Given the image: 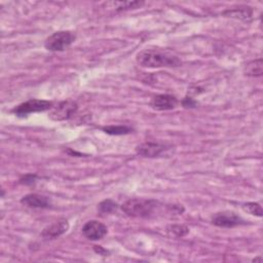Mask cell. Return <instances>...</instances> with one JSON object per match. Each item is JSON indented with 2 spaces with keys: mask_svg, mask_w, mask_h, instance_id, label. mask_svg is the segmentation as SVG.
I'll use <instances>...</instances> for the list:
<instances>
[{
  "mask_svg": "<svg viewBox=\"0 0 263 263\" xmlns=\"http://www.w3.org/2000/svg\"><path fill=\"white\" fill-rule=\"evenodd\" d=\"M143 5L144 3L140 2H110L104 4V7L107 9H114L116 12H121L124 10L137 9Z\"/></svg>",
  "mask_w": 263,
  "mask_h": 263,
  "instance_id": "cell-12",
  "label": "cell"
},
{
  "mask_svg": "<svg viewBox=\"0 0 263 263\" xmlns=\"http://www.w3.org/2000/svg\"><path fill=\"white\" fill-rule=\"evenodd\" d=\"M212 223L218 227L232 228L238 225L246 224V221L233 212H221L217 213L212 218Z\"/></svg>",
  "mask_w": 263,
  "mask_h": 263,
  "instance_id": "cell-6",
  "label": "cell"
},
{
  "mask_svg": "<svg viewBox=\"0 0 263 263\" xmlns=\"http://www.w3.org/2000/svg\"><path fill=\"white\" fill-rule=\"evenodd\" d=\"M76 36L70 31H59L52 34L45 40V47L51 52H63L75 40Z\"/></svg>",
  "mask_w": 263,
  "mask_h": 263,
  "instance_id": "cell-3",
  "label": "cell"
},
{
  "mask_svg": "<svg viewBox=\"0 0 263 263\" xmlns=\"http://www.w3.org/2000/svg\"><path fill=\"white\" fill-rule=\"evenodd\" d=\"M36 178H37L36 175H26V176L21 178L20 182L22 184H25V185H31V184H33L35 182Z\"/></svg>",
  "mask_w": 263,
  "mask_h": 263,
  "instance_id": "cell-19",
  "label": "cell"
},
{
  "mask_svg": "<svg viewBox=\"0 0 263 263\" xmlns=\"http://www.w3.org/2000/svg\"><path fill=\"white\" fill-rule=\"evenodd\" d=\"M243 209L251 215L261 217L262 216V208L258 203H247L243 205Z\"/></svg>",
  "mask_w": 263,
  "mask_h": 263,
  "instance_id": "cell-16",
  "label": "cell"
},
{
  "mask_svg": "<svg viewBox=\"0 0 263 263\" xmlns=\"http://www.w3.org/2000/svg\"><path fill=\"white\" fill-rule=\"evenodd\" d=\"M99 211L101 212V213H112V212H114V211H116V209H117V204L116 203H114L113 201H111V200H105V201H103L102 203H100V205H99Z\"/></svg>",
  "mask_w": 263,
  "mask_h": 263,
  "instance_id": "cell-17",
  "label": "cell"
},
{
  "mask_svg": "<svg viewBox=\"0 0 263 263\" xmlns=\"http://www.w3.org/2000/svg\"><path fill=\"white\" fill-rule=\"evenodd\" d=\"M261 260H262L261 258H255V259H253V261H255V262H256V261H261Z\"/></svg>",
  "mask_w": 263,
  "mask_h": 263,
  "instance_id": "cell-21",
  "label": "cell"
},
{
  "mask_svg": "<svg viewBox=\"0 0 263 263\" xmlns=\"http://www.w3.org/2000/svg\"><path fill=\"white\" fill-rule=\"evenodd\" d=\"M197 102L193 99V98H188V97H186L183 101H182V105L184 106V107H186V108H195L196 106H197Z\"/></svg>",
  "mask_w": 263,
  "mask_h": 263,
  "instance_id": "cell-20",
  "label": "cell"
},
{
  "mask_svg": "<svg viewBox=\"0 0 263 263\" xmlns=\"http://www.w3.org/2000/svg\"><path fill=\"white\" fill-rule=\"evenodd\" d=\"M53 108V103L46 100H37V99H32L29 101H26L19 106L15 107L13 109V112L17 116H26L31 113H36V112H43L46 110H51Z\"/></svg>",
  "mask_w": 263,
  "mask_h": 263,
  "instance_id": "cell-4",
  "label": "cell"
},
{
  "mask_svg": "<svg viewBox=\"0 0 263 263\" xmlns=\"http://www.w3.org/2000/svg\"><path fill=\"white\" fill-rule=\"evenodd\" d=\"M171 231L177 236H184L188 233L189 229L185 225H173L171 226Z\"/></svg>",
  "mask_w": 263,
  "mask_h": 263,
  "instance_id": "cell-18",
  "label": "cell"
},
{
  "mask_svg": "<svg viewBox=\"0 0 263 263\" xmlns=\"http://www.w3.org/2000/svg\"><path fill=\"white\" fill-rule=\"evenodd\" d=\"M137 62L146 68L178 67L182 64L177 56L159 50H144L140 52L137 55Z\"/></svg>",
  "mask_w": 263,
  "mask_h": 263,
  "instance_id": "cell-1",
  "label": "cell"
},
{
  "mask_svg": "<svg viewBox=\"0 0 263 263\" xmlns=\"http://www.w3.org/2000/svg\"><path fill=\"white\" fill-rule=\"evenodd\" d=\"M77 103L72 100L60 102L58 105L53 106L50 112V118L56 122L69 119L77 110Z\"/></svg>",
  "mask_w": 263,
  "mask_h": 263,
  "instance_id": "cell-5",
  "label": "cell"
},
{
  "mask_svg": "<svg viewBox=\"0 0 263 263\" xmlns=\"http://www.w3.org/2000/svg\"><path fill=\"white\" fill-rule=\"evenodd\" d=\"M263 66H262V59L254 60L250 63H248L245 67V74L250 77H258L262 75Z\"/></svg>",
  "mask_w": 263,
  "mask_h": 263,
  "instance_id": "cell-13",
  "label": "cell"
},
{
  "mask_svg": "<svg viewBox=\"0 0 263 263\" xmlns=\"http://www.w3.org/2000/svg\"><path fill=\"white\" fill-rule=\"evenodd\" d=\"M106 134L109 135H127L130 134L132 132V129L130 127L127 126H108V127H104L102 129Z\"/></svg>",
  "mask_w": 263,
  "mask_h": 263,
  "instance_id": "cell-15",
  "label": "cell"
},
{
  "mask_svg": "<svg viewBox=\"0 0 263 263\" xmlns=\"http://www.w3.org/2000/svg\"><path fill=\"white\" fill-rule=\"evenodd\" d=\"M83 235L91 241L102 240L107 234V227L96 220L86 222L82 227Z\"/></svg>",
  "mask_w": 263,
  "mask_h": 263,
  "instance_id": "cell-7",
  "label": "cell"
},
{
  "mask_svg": "<svg viewBox=\"0 0 263 263\" xmlns=\"http://www.w3.org/2000/svg\"><path fill=\"white\" fill-rule=\"evenodd\" d=\"M158 207V202L146 199H131L122 206V210L130 217H150Z\"/></svg>",
  "mask_w": 263,
  "mask_h": 263,
  "instance_id": "cell-2",
  "label": "cell"
},
{
  "mask_svg": "<svg viewBox=\"0 0 263 263\" xmlns=\"http://www.w3.org/2000/svg\"><path fill=\"white\" fill-rule=\"evenodd\" d=\"M165 149L166 148L164 145H161L158 143L146 142L137 146L136 151L139 155L144 157H157L161 155L165 151Z\"/></svg>",
  "mask_w": 263,
  "mask_h": 263,
  "instance_id": "cell-9",
  "label": "cell"
},
{
  "mask_svg": "<svg viewBox=\"0 0 263 263\" xmlns=\"http://www.w3.org/2000/svg\"><path fill=\"white\" fill-rule=\"evenodd\" d=\"M252 14H253V11L251 8H240V9H234V10H228L223 13V16H226L229 18L247 20L252 17Z\"/></svg>",
  "mask_w": 263,
  "mask_h": 263,
  "instance_id": "cell-14",
  "label": "cell"
},
{
  "mask_svg": "<svg viewBox=\"0 0 263 263\" xmlns=\"http://www.w3.org/2000/svg\"><path fill=\"white\" fill-rule=\"evenodd\" d=\"M21 203L29 208H34V209H46L51 207V201L49 200V198L37 194H31V195L25 196L21 200Z\"/></svg>",
  "mask_w": 263,
  "mask_h": 263,
  "instance_id": "cell-10",
  "label": "cell"
},
{
  "mask_svg": "<svg viewBox=\"0 0 263 263\" xmlns=\"http://www.w3.org/2000/svg\"><path fill=\"white\" fill-rule=\"evenodd\" d=\"M69 228V224L67 222V220H59L57 222H55L54 224L50 225L49 227H46L43 231H42V235L45 237H51V238H56L60 235H62L63 233H65Z\"/></svg>",
  "mask_w": 263,
  "mask_h": 263,
  "instance_id": "cell-11",
  "label": "cell"
},
{
  "mask_svg": "<svg viewBox=\"0 0 263 263\" xmlns=\"http://www.w3.org/2000/svg\"><path fill=\"white\" fill-rule=\"evenodd\" d=\"M178 105V100L172 95H157L151 101V107L157 111H168L175 109Z\"/></svg>",
  "mask_w": 263,
  "mask_h": 263,
  "instance_id": "cell-8",
  "label": "cell"
}]
</instances>
